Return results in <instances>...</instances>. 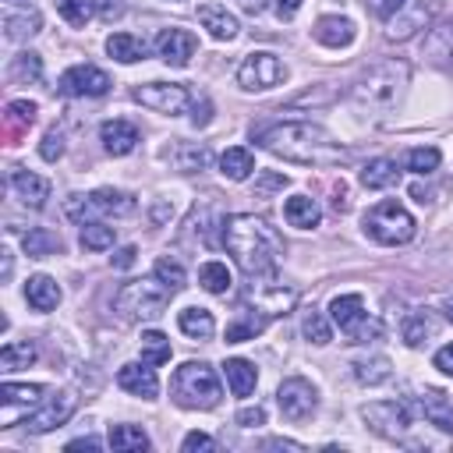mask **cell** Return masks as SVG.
I'll return each mask as SVG.
<instances>
[{
    "label": "cell",
    "instance_id": "obj_36",
    "mask_svg": "<svg viewBox=\"0 0 453 453\" xmlns=\"http://www.w3.org/2000/svg\"><path fill=\"white\" fill-rule=\"evenodd\" d=\"M166 159L177 166V170H205L209 166V149L205 145H195V142H177L173 149H166Z\"/></svg>",
    "mask_w": 453,
    "mask_h": 453
},
{
    "label": "cell",
    "instance_id": "obj_48",
    "mask_svg": "<svg viewBox=\"0 0 453 453\" xmlns=\"http://www.w3.org/2000/svg\"><path fill=\"white\" fill-rule=\"evenodd\" d=\"M35 103H28V99H11L7 103V113H4V120H7V127L11 131H25V127H32L35 124Z\"/></svg>",
    "mask_w": 453,
    "mask_h": 453
},
{
    "label": "cell",
    "instance_id": "obj_41",
    "mask_svg": "<svg viewBox=\"0 0 453 453\" xmlns=\"http://www.w3.org/2000/svg\"><path fill=\"white\" fill-rule=\"evenodd\" d=\"M46 393V386H39V382H4L0 386V400H4V407H11V403H39V396Z\"/></svg>",
    "mask_w": 453,
    "mask_h": 453
},
{
    "label": "cell",
    "instance_id": "obj_28",
    "mask_svg": "<svg viewBox=\"0 0 453 453\" xmlns=\"http://www.w3.org/2000/svg\"><path fill=\"white\" fill-rule=\"evenodd\" d=\"M283 219H287L290 226L311 230V226H319L322 209H319V202H315V198H308V195H290V198L283 202Z\"/></svg>",
    "mask_w": 453,
    "mask_h": 453
},
{
    "label": "cell",
    "instance_id": "obj_17",
    "mask_svg": "<svg viewBox=\"0 0 453 453\" xmlns=\"http://www.w3.org/2000/svg\"><path fill=\"white\" fill-rule=\"evenodd\" d=\"M11 191H14V198H18L21 205H28V209H42L46 198H50V180L39 177V173H32V170L14 166V170H11Z\"/></svg>",
    "mask_w": 453,
    "mask_h": 453
},
{
    "label": "cell",
    "instance_id": "obj_39",
    "mask_svg": "<svg viewBox=\"0 0 453 453\" xmlns=\"http://www.w3.org/2000/svg\"><path fill=\"white\" fill-rule=\"evenodd\" d=\"M198 283L209 290V294H226L230 287H234V276H230V269L223 265V262H205L202 269H198Z\"/></svg>",
    "mask_w": 453,
    "mask_h": 453
},
{
    "label": "cell",
    "instance_id": "obj_51",
    "mask_svg": "<svg viewBox=\"0 0 453 453\" xmlns=\"http://www.w3.org/2000/svg\"><path fill=\"white\" fill-rule=\"evenodd\" d=\"M234 421H237L241 428H258V425H265V411H262V407H241Z\"/></svg>",
    "mask_w": 453,
    "mask_h": 453
},
{
    "label": "cell",
    "instance_id": "obj_33",
    "mask_svg": "<svg viewBox=\"0 0 453 453\" xmlns=\"http://www.w3.org/2000/svg\"><path fill=\"white\" fill-rule=\"evenodd\" d=\"M177 326H180V333L184 336H191V340H212V333H216V319H212V311L209 308H184L180 315H177Z\"/></svg>",
    "mask_w": 453,
    "mask_h": 453
},
{
    "label": "cell",
    "instance_id": "obj_27",
    "mask_svg": "<svg viewBox=\"0 0 453 453\" xmlns=\"http://www.w3.org/2000/svg\"><path fill=\"white\" fill-rule=\"evenodd\" d=\"M421 414L439 432H453V400L442 389H425L421 393Z\"/></svg>",
    "mask_w": 453,
    "mask_h": 453
},
{
    "label": "cell",
    "instance_id": "obj_13",
    "mask_svg": "<svg viewBox=\"0 0 453 453\" xmlns=\"http://www.w3.org/2000/svg\"><path fill=\"white\" fill-rule=\"evenodd\" d=\"M248 304L251 308H258V311H265L269 319H276V315H287L294 304H297V290L294 287H283V283H265V280H258V276H251V283H248Z\"/></svg>",
    "mask_w": 453,
    "mask_h": 453
},
{
    "label": "cell",
    "instance_id": "obj_18",
    "mask_svg": "<svg viewBox=\"0 0 453 453\" xmlns=\"http://www.w3.org/2000/svg\"><path fill=\"white\" fill-rule=\"evenodd\" d=\"M311 35H315V42H322V46H329V50H340V46H350V42H354L357 28H354V21L343 18V14H322V18L315 21Z\"/></svg>",
    "mask_w": 453,
    "mask_h": 453
},
{
    "label": "cell",
    "instance_id": "obj_2",
    "mask_svg": "<svg viewBox=\"0 0 453 453\" xmlns=\"http://www.w3.org/2000/svg\"><path fill=\"white\" fill-rule=\"evenodd\" d=\"M219 237L223 248L234 255V262L248 273V276H269L283 255V237L276 234V226H269L262 216L255 212H234L219 223Z\"/></svg>",
    "mask_w": 453,
    "mask_h": 453
},
{
    "label": "cell",
    "instance_id": "obj_29",
    "mask_svg": "<svg viewBox=\"0 0 453 453\" xmlns=\"http://www.w3.org/2000/svg\"><path fill=\"white\" fill-rule=\"evenodd\" d=\"M21 248L28 258H50V255H60L64 251V241L57 230L50 226H32L25 237H21Z\"/></svg>",
    "mask_w": 453,
    "mask_h": 453
},
{
    "label": "cell",
    "instance_id": "obj_3",
    "mask_svg": "<svg viewBox=\"0 0 453 453\" xmlns=\"http://www.w3.org/2000/svg\"><path fill=\"white\" fill-rule=\"evenodd\" d=\"M411 81V67L407 60H382L375 67H368L354 85H350V103L361 113H389L400 106L403 92Z\"/></svg>",
    "mask_w": 453,
    "mask_h": 453
},
{
    "label": "cell",
    "instance_id": "obj_45",
    "mask_svg": "<svg viewBox=\"0 0 453 453\" xmlns=\"http://www.w3.org/2000/svg\"><path fill=\"white\" fill-rule=\"evenodd\" d=\"M53 4H57V14L74 28L96 18V0H53Z\"/></svg>",
    "mask_w": 453,
    "mask_h": 453
},
{
    "label": "cell",
    "instance_id": "obj_50",
    "mask_svg": "<svg viewBox=\"0 0 453 453\" xmlns=\"http://www.w3.org/2000/svg\"><path fill=\"white\" fill-rule=\"evenodd\" d=\"M39 156H42L46 163L60 159V156H64V134H60V131H46V134H42V145H39Z\"/></svg>",
    "mask_w": 453,
    "mask_h": 453
},
{
    "label": "cell",
    "instance_id": "obj_47",
    "mask_svg": "<svg viewBox=\"0 0 453 453\" xmlns=\"http://www.w3.org/2000/svg\"><path fill=\"white\" fill-rule=\"evenodd\" d=\"M11 78H14V81H39V78H42V57L32 53V50L18 53V57L11 60Z\"/></svg>",
    "mask_w": 453,
    "mask_h": 453
},
{
    "label": "cell",
    "instance_id": "obj_42",
    "mask_svg": "<svg viewBox=\"0 0 453 453\" xmlns=\"http://www.w3.org/2000/svg\"><path fill=\"white\" fill-rule=\"evenodd\" d=\"M35 357H39V350H35V343H32V340L4 343V350H0V365H4L7 372H14V368H28Z\"/></svg>",
    "mask_w": 453,
    "mask_h": 453
},
{
    "label": "cell",
    "instance_id": "obj_60",
    "mask_svg": "<svg viewBox=\"0 0 453 453\" xmlns=\"http://www.w3.org/2000/svg\"><path fill=\"white\" fill-rule=\"evenodd\" d=\"M265 446L269 449H301V442H290V439H269Z\"/></svg>",
    "mask_w": 453,
    "mask_h": 453
},
{
    "label": "cell",
    "instance_id": "obj_21",
    "mask_svg": "<svg viewBox=\"0 0 453 453\" xmlns=\"http://www.w3.org/2000/svg\"><path fill=\"white\" fill-rule=\"evenodd\" d=\"M428 14H432V7H428V4H411V7L403 4V7L386 21V25H389V28H386V35H389V39H411L418 28H425V25H428Z\"/></svg>",
    "mask_w": 453,
    "mask_h": 453
},
{
    "label": "cell",
    "instance_id": "obj_62",
    "mask_svg": "<svg viewBox=\"0 0 453 453\" xmlns=\"http://www.w3.org/2000/svg\"><path fill=\"white\" fill-rule=\"evenodd\" d=\"M7 7H25V4H32V0H4Z\"/></svg>",
    "mask_w": 453,
    "mask_h": 453
},
{
    "label": "cell",
    "instance_id": "obj_56",
    "mask_svg": "<svg viewBox=\"0 0 453 453\" xmlns=\"http://www.w3.org/2000/svg\"><path fill=\"white\" fill-rule=\"evenodd\" d=\"M435 368H439L442 375H453V343H446V347L435 350Z\"/></svg>",
    "mask_w": 453,
    "mask_h": 453
},
{
    "label": "cell",
    "instance_id": "obj_20",
    "mask_svg": "<svg viewBox=\"0 0 453 453\" xmlns=\"http://www.w3.org/2000/svg\"><path fill=\"white\" fill-rule=\"evenodd\" d=\"M198 21H202V28H209V35L219 39V42H230V39H237V32H241L237 18H234L226 7H219V4H202V7H198Z\"/></svg>",
    "mask_w": 453,
    "mask_h": 453
},
{
    "label": "cell",
    "instance_id": "obj_22",
    "mask_svg": "<svg viewBox=\"0 0 453 453\" xmlns=\"http://www.w3.org/2000/svg\"><path fill=\"white\" fill-rule=\"evenodd\" d=\"M329 319L343 329V333H354L365 319H368V311H365V301H361V294H336L333 301H329Z\"/></svg>",
    "mask_w": 453,
    "mask_h": 453
},
{
    "label": "cell",
    "instance_id": "obj_9",
    "mask_svg": "<svg viewBox=\"0 0 453 453\" xmlns=\"http://www.w3.org/2000/svg\"><path fill=\"white\" fill-rule=\"evenodd\" d=\"M361 421L382 439H403L411 428V407L403 400H375L361 407Z\"/></svg>",
    "mask_w": 453,
    "mask_h": 453
},
{
    "label": "cell",
    "instance_id": "obj_31",
    "mask_svg": "<svg viewBox=\"0 0 453 453\" xmlns=\"http://www.w3.org/2000/svg\"><path fill=\"white\" fill-rule=\"evenodd\" d=\"M106 53H110L113 60H120V64H138V60L149 57V46H145V39H138V35H131V32H113V35L106 39Z\"/></svg>",
    "mask_w": 453,
    "mask_h": 453
},
{
    "label": "cell",
    "instance_id": "obj_55",
    "mask_svg": "<svg viewBox=\"0 0 453 453\" xmlns=\"http://www.w3.org/2000/svg\"><path fill=\"white\" fill-rule=\"evenodd\" d=\"M301 4H304V0H273V14H276L280 21H290V18L301 11Z\"/></svg>",
    "mask_w": 453,
    "mask_h": 453
},
{
    "label": "cell",
    "instance_id": "obj_34",
    "mask_svg": "<svg viewBox=\"0 0 453 453\" xmlns=\"http://www.w3.org/2000/svg\"><path fill=\"white\" fill-rule=\"evenodd\" d=\"M400 336H403L407 347H421V343H428V336H435V319H432V311H428V308H414V311L403 319Z\"/></svg>",
    "mask_w": 453,
    "mask_h": 453
},
{
    "label": "cell",
    "instance_id": "obj_11",
    "mask_svg": "<svg viewBox=\"0 0 453 453\" xmlns=\"http://www.w3.org/2000/svg\"><path fill=\"white\" fill-rule=\"evenodd\" d=\"M134 103L156 110V113H184L191 106V92L177 81H149V85H138L134 88Z\"/></svg>",
    "mask_w": 453,
    "mask_h": 453
},
{
    "label": "cell",
    "instance_id": "obj_4",
    "mask_svg": "<svg viewBox=\"0 0 453 453\" xmlns=\"http://www.w3.org/2000/svg\"><path fill=\"white\" fill-rule=\"evenodd\" d=\"M170 396L184 411H212L223 400V386L212 365L205 361H184L170 379Z\"/></svg>",
    "mask_w": 453,
    "mask_h": 453
},
{
    "label": "cell",
    "instance_id": "obj_61",
    "mask_svg": "<svg viewBox=\"0 0 453 453\" xmlns=\"http://www.w3.org/2000/svg\"><path fill=\"white\" fill-rule=\"evenodd\" d=\"M237 4H241V7H244V11H248V14H258V11H262V4H265V0H237Z\"/></svg>",
    "mask_w": 453,
    "mask_h": 453
},
{
    "label": "cell",
    "instance_id": "obj_24",
    "mask_svg": "<svg viewBox=\"0 0 453 453\" xmlns=\"http://www.w3.org/2000/svg\"><path fill=\"white\" fill-rule=\"evenodd\" d=\"M25 301H28L35 311H53V308L60 304V283H57L53 276H46V273H35V276H28V283H25Z\"/></svg>",
    "mask_w": 453,
    "mask_h": 453
},
{
    "label": "cell",
    "instance_id": "obj_63",
    "mask_svg": "<svg viewBox=\"0 0 453 453\" xmlns=\"http://www.w3.org/2000/svg\"><path fill=\"white\" fill-rule=\"evenodd\" d=\"M446 319H449V322H453V297H449V301H446Z\"/></svg>",
    "mask_w": 453,
    "mask_h": 453
},
{
    "label": "cell",
    "instance_id": "obj_40",
    "mask_svg": "<svg viewBox=\"0 0 453 453\" xmlns=\"http://www.w3.org/2000/svg\"><path fill=\"white\" fill-rule=\"evenodd\" d=\"M301 333H304V340L315 343V347H326V343L333 340L329 319H326L319 308H308V311H304V319H301Z\"/></svg>",
    "mask_w": 453,
    "mask_h": 453
},
{
    "label": "cell",
    "instance_id": "obj_16",
    "mask_svg": "<svg viewBox=\"0 0 453 453\" xmlns=\"http://www.w3.org/2000/svg\"><path fill=\"white\" fill-rule=\"evenodd\" d=\"M117 386H120L124 393H131V396H142V400H156V393H159V379H156V368H152L149 361H145V365H138V361L120 365Z\"/></svg>",
    "mask_w": 453,
    "mask_h": 453
},
{
    "label": "cell",
    "instance_id": "obj_14",
    "mask_svg": "<svg viewBox=\"0 0 453 453\" xmlns=\"http://www.w3.org/2000/svg\"><path fill=\"white\" fill-rule=\"evenodd\" d=\"M74 393H53L39 411H32L21 425L32 432V435H42V432H53V428H60L71 414H74Z\"/></svg>",
    "mask_w": 453,
    "mask_h": 453
},
{
    "label": "cell",
    "instance_id": "obj_1",
    "mask_svg": "<svg viewBox=\"0 0 453 453\" xmlns=\"http://www.w3.org/2000/svg\"><path fill=\"white\" fill-rule=\"evenodd\" d=\"M255 145H262L265 152L287 159V163H301V166H340L347 163V149L319 124L308 120H280V124H265L251 131Z\"/></svg>",
    "mask_w": 453,
    "mask_h": 453
},
{
    "label": "cell",
    "instance_id": "obj_23",
    "mask_svg": "<svg viewBox=\"0 0 453 453\" xmlns=\"http://www.w3.org/2000/svg\"><path fill=\"white\" fill-rule=\"evenodd\" d=\"M39 28H42V18H39V11H35L32 4H25V7H7V11H4V32H7L11 42H21V39L35 35Z\"/></svg>",
    "mask_w": 453,
    "mask_h": 453
},
{
    "label": "cell",
    "instance_id": "obj_32",
    "mask_svg": "<svg viewBox=\"0 0 453 453\" xmlns=\"http://www.w3.org/2000/svg\"><path fill=\"white\" fill-rule=\"evenodd\" d=\"M350 372H354V379L361 386H379V382H386L393 375V365H389L386 354H368V357H354Z\"/></svg>",
    "mask_w": 453,
    "mask_h": 453
},
{
    "label": "cell",
    "instance_id": "obj_5",
    "mask_svg": "<svg viewBox=\"0 0 453 453\" xmlns=\"http://www.w3.org/2000/svg\"><path fill=\"white\" fill-rule=\"evenodd\" d=\"M170 297H173V294H170L156 276H149V280H127V283L117 290L113 308H117V315L127 319V322H149V319H159V315L166 311Z\"/></svg>",
    "mask_w": 453,
    "mask_h": 453
},
{
    "label": "cell",
    "instance_id": "obj_53",
    "mask_svg": "<svg viewBox=\"0 0 453 453\" xmlns=\"http://www.w3.org/2000/svg\"><path fill=\"white\" fill-rule=\"evenodd\" d=\"M180 446H184L188 453H191V449H216V439H212V435H205V432H188Z\"/></svg>",
    "mask_w": 453,
    "mask_h": 453
},
{
    "label": "cell",
    "instance_id": "obj_58",
    "mask_svg": "<svg viewBox=\"0 0 453 453\" xmlns=\"http://www.w3.org/2000/svg\"><path fill=\"white\" fill-rule=\"evenodd\" d=\"M287 184V173H262L258 177V191H273V188H283Z\"/></svg>",
    "mask_w": 453,
    "mask_h": 453
},
{
    "label": "cell",
    "instance_id": "obj_7",
    "mask_svg": "<svg viewBox=\"0 0 453 453\" xmlns=\"http://www.w3.org/2000/svg\"><path fill=\"white\" fill-rule=\"evenodd\" d=\"M64 212L78 226L81 223H92L99 216H127V212H134V195L117 191V188H99L92 195H71L64 202Z\"/></svg>",
    "mask_w": 453,
    "mask_h": 453
},
{
    "label": "cell",
    "instance_id": "obj_44",
    "mask_svg": "<svg viewBox=\"0 0 453 453\" xmlns=\"http://www.w3.org/2000/svg\"><path fill=\"white\" fill-rule=\"evenodd\" d=\"M152 276L170 290V294H177V290H184V283H188V276H184V269H180V262L177 258H156V265H152Z\"/></svg>",
    "mask_w": 453,
    "mask_h": 453
},
{
    "label": "cell",
    "instance_id": "obj_10",
    "mask_svg": "<svg viewBox=\"0 0 453 453\" xmlns=\"http://www.w3.org/2000/svg\"><path fill=\"white\" fill-rule=\"evenodd\" d=\"M276 403H280V414H283L287 421H308V418L319 411V393H315V386H311L308 379L290 375V379L280 382Z\"/></svg>",
    "mask_w": 453,
    "mask_h": 453
},
{
    "label": "cell",
    "instance_id": "obj_30",
    "mask_svg": "<svg viewBox=\"0 0 453 453\" xmlns=\"http://www.w3.org/2000/svg\"><path fill=\"white\" fill-rule=\"evenodd\" d=\"M425 57L432 64H442V67H453V18L435 25L425 39Z\"/></svg>",
    "mask_w": 453,
    "mask_h": 453
},
{
    "label": "cell",
    "instance_id": "obj_26",
    "mask_svg": "<svg viewBox=\"0 0 453 453\" xmlns=\"http://www.w3.org/2000/svg\"><path fill=\"white\" fill-rule=\"evenodd\" d=\"M357 180H361L368 191H386V188L400 184V166H396V159L379 156V159H372V163H365V166H361Z\"/></svg>",
    "mask_w": 453,
    "mask_h": 453
},
{
    "label": "cell",
    "instance_id": "obj_38",
    "mask_svg": "<svg viewBox=\"0 0 453 453\" xmlns=\"http://www.w3.org/2000/svg\"><path fill=\"white\" fill-rule=\"evenodd\" d=\"M110 446L117 453H138L149 449V435L138 425H110Z\"/></svg>",
    "mask_w": 453,
    "mask_h": 453
},
{
    "label": "cell",
    "instance_id": "obj_46",
    "mask_svg": "<svg viewBox=\"0 0 453 453\" xmlns=\"http://www.w3.org/2000/svg\"><path fill=\"white\" fill-rule=\"evenodd\" d=\"M142 357L149 365H166L170 361V340H166V333H159V329L142 333Z\"/></svg>",
    "mask_w": 453,
    "mask_h": 453
},
{
    "label": "cell",
    "instance_id": "obj_54",
    "mask_svg": "<svg viewBox=\"0 0 453 453\" xmlns=\"http://www.w3.org/2000/svg\"><path fill=\"white\" fill-rule=\"evenodd\" d=\"M134 258H138V248H134V244H124V248H117V251H113V258H110V262H113V269H131V265H134Z\"/></svg>",
    "mask_w": 453,
    "mask_h": 453
},
{
    "label": "cell",
    "instance_id": "obj_59",
    "mask_svg": "<svg viewBox=\"0 0 453 453\" xmlns=\"http://www.w3.org/2000/svg\"><path fill=\"white\" fill-rule=\"evenodd\" d=\"M64 449H67V453H74V449H88V453H96V449H99V442H96L92 435H85V439H71Z\"/></svg>",
    "mask_w": 453,
    "mask_h": 453
},
{
    "label": "cell",
    "instance_id": "obj_35",
    "mask_svg": "<svg viewBox=\"0 0 453 453\" xmlns=\"http://www.w3.org/2000/svg\"><path fill=\"white\" fill-rule=\"evenodd\" d=\"M223 375H226V386H230V393H234V396H248V393L255 389V382H258L255 365H251V361H244V357H226Z\"/></svg>",
    "mask_w": 453,
    "mask_h": 453
},
{
    "label": "cell",
    "instance_id": "obj_19",
    "mask_svg": "<svg viewBox=\"0 0 453 453\" xmlns=\"http://www.w3.org/2000/svg\"><path fill=\"white\" fill-rule=\"evenodd\" d=\"M99 142H103V149L110 152V156H127V152H134V145L142 142L138 138V127L131 124V120H103V127H99Z\"/></svg>",
    "mask_w": 453,
    "mask_h": 453
},
{
    "label": "cell",
    "instance_id": "obj_57",
    "mask_svg": "<svg viewBox=\"0 0 453 453\" xmlns=\"http://www.w3.org/2000/svg\"><path fill=\"white\" fill-rule=\"evenodd\" d=\"M209 113H212L209 99H202V103H191V120H195L198 127H205V124H209Z\"/></svg>",
    "mask_w": 453,
    "mask_h": 453
},
{
    "label": "cell",
    "instance_id": "obj_6",
    "mask_svg": "<svg viewBox=\"0 0 453 453\" xmlns=\"http://www.w3.org/2000/svg\"><path fill=\"white\" fill-rule=\"evenodd\" d=\"M361 230L375 241V244H407L411 237H414V230H418V223H414V216L396 202V198H382V202H375L368 212H365V219H361Z\"/></svg>",
    "mask_w": 453,
    "mask_h": 453
},
{
    "label": "cell",
    "instance_id": "obj_8",
    "mask_svg": "<svg viewBox=\"0 0 453 453\" xmlns=\"http://www.w3.org/2000/svg\"><path fill=\"white\" fill-rule=\"evenodd\" d=\"M283 78H287V67H283V60H280L276 53H269V50L248 53L244 64L237 67V85H241L244 92H265V88L280 85Z\"/></svg>",
    "mask_w": 453,
    "mask_h": 453
},
{
    "label": "cell",
    "instance_id": "obj_12",
    "mask_svg": "<svg viewBox=\"0 0 453 453\" xmlns=\"http://www.w3.org/2000/svg\"><path fill=\"white\" fill-rule=\"evenodd\" d=\"M110 74L103 71V67H96V64H74V67H67L64 74H60V81H57V92L60 96H106L110 92Z\"/></svg>",
    "mask_w": 453,
    "mask_h": 453
},
{
    "label": "cell",
    "instance_id": "obj_15",
    "mask_svg": "<svg viewBox=\"0 0 453 453\" xmlns=\"http://www.w3.org/2000/svg\"><path fill=\"white\" fill-rule=\"evenodd\" d=\"M198 50V39L188 28H163L156 35V57H163L170 67H184Z\"/></svg>",
    "mask_w": 453,
    "mask_h": 453
},
{
    "label": "cell",
    "instance_id": "obj_52",
    "mask_svg": "<svg viewBox=\"0 0 453 453\" xmlns=\"http://www.w3.org/2000/svg\"><path fill=\"white\" fill-rule=\"evenodd\" d=\"M403 4H407V0H368V11H372L375 18H382V21H389Z\"/></svg>",
    "mask_w": 453,
    "mask_h": 453
},
{
    "label": "cell",
    "instance_id": "obj_43",
    "mask_svg": "<svg viewBox=\"0 0 453 453\" xmlns=\"http://www.w3.org/2000/svg\"><path fill=\"white\" fill-rule=\"evenodd\" d=\"M81 248L88 251H106L113 248V226H106L103 219H92V223H81Z\"/></svg>",
    "mask_w": 453,
    "mask_h": 453
},
{
    "label": "cell",
    "instance_id": "obj_49",
    "mask_svg": "<svg viewBox=\"0 0 453 453\" xmlns=\"http://www.w3.org/2000/svg\"><path fill=\"white\" fill-rule=\"evenodd\" d=\"M439 149L435 145H421V149H411L407 152V170H414V173H432L435 166H439Z\"/></svg>",
    "mask_w": 453,
    "mask_h": 453
},
{
    "label": "cell",
    "instance_id": "obj_37",
    "mask_svg": "<svg viewBox=\"0 0 453 453\" xmlns=\"http://www.w3.org/2000/svg\"><path fill=\"white\" fill-rule=\"evenodd\" d=\"M251 170H255V156H251L244 145H234V149H226V152L219 156V173H223L226 180H248Z\"/></svg>",
    "mask_w": 453,
    "mask_h": 453
},
{
    "label": "cell",
    "instance_id": "obj_25",
    "mask_svg": "<svg viewBox=\"0 0 453 453\" xmlns=\"http://www.w3.org/2000/svg\"><path fill=\"white\" fill-rule=\"evenodd\" d=\"M269 326V315L258 311V308H241L234 315V322H226V343H244V340H255L262 329Z\"/></svg>",
    "mask_w": 453,
    "mask_h": 453
}]
</instances>
